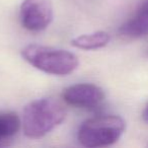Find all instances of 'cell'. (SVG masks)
<instances>
[{
	"label": "cell",
	"instance_id": "cell-6",
	"mask_svg": "<svg viewBox=\"0 0 148 148\" xmlns=\"http://www.w3.org/2000/svg\"><path fill=\"white\" fill-rule=\"evenodd\" d=\"M119 33L127 39H139L148 35V0L144 1L133 17L120 27Z\"/></svg>",
	"mask_w": 148,
	"mask_h": 148
},
{
	"label": "cell",
	"instance_id": "cell-2",
	"mask_svg": "<svg viewBox=\"0 0 148 148\" xmlns=\"http://www.w3.org/2000/svg\"><path fill=\"white\" fill-rule=\"evenodd\" d=\"M23 58L35 68L47 74L66 76L78 67V58L67 50L31 44L21 50Z\"/></svg>",
	"mask_w": 148,
	"mask_h": 148
},
{
	"label": "cell",
	"instance_id": "cell-8",
	"mask_svg": "<svg viewBox=\"0 0 148 148\" xmlns=\"http://www.w3.org/2000/svg\"><path fill=\"white\" fill-rule=\"evenodd\" d=\"M111 41V36L103 31L84 34L72 39L71 45L81 50H97L106 47Z\"/></svg>",
	"mask_w": 148,
	"mask_h": 148
},
{
	"label": "cell",
	"instance_id": "cell-4",
	"mask_svg": "<svg viewBox=\"0 0 148 148\" xmlns=\"http://www.w3.org/2000/svg\"><path fill=\"white\" fill-rule=\"evenodd\" d=\"M51 0H23L21 4L19 17L21 25L29 32H42L53 21Z\"/></svg>",
	"mask_w": 148,
	"mask_h": 148
},
{
	"label": "cell",
	"instance_id": "cell-9",
	"mask_svg": "<svg viewBox=\"0 0 148 148\" xmlns=\"http://www.w3.org/2000/svg\"><path fill=\"white\" fill-rule=\"evenodd\" d=\"M142 118H143L144 121L148 124V103H147V106L145 107V109H144L143 113H142Z\"/></svg>",
	"mask_w": 148,
	"mask_h": 148
},
{
	"label": "cell",
	"instance_id": "cell-7",
	"mask_svg": "<svg viewBox=\"0 0 148 148\" xmlns=\"http://www.w3.org/2000/svg\"><path fill=\"white\" fill-rule=\"evenodd\" d=\"M21 119L13 112L0 111V147L11 143L21 129Z\"/></svg>",
	"mask_w": 148,
	"mask_h": 148
},
{
	"label": "cell",
	"instance_id": "cell-3",
	"mask_svg": "<svg viewBox=\"0 0 148 148\" xmlns=\"http://www.w3.org/2000/svg\"><path fill=\"white\" fill-rule=\"evenodd\" d=\"M125 129L126 123L123 118L116 115H99L81 124L77 139L84 147H107L115 144Z\"/></svg>",
	"mask_w": 148,
	"mask_h": 148
},
{
	"label": "cell",
	"instance_id": "cell-1",
	"mask_svg": "<svg viewBox=\"0 0 148 148\" xmlns=\"http://www.w3.org/2000/svg\"><path fill=\"white\" fill-rule=\"evenodd\" d=\"M63 103L53 97H44L29 103L23 112V130L27 137L39 139L65 120Z\"/></svg>",
	"mask_w": 148,
	"mask_h": 148
},
{
	"label": "cell",
	"instance_id": "cell-5",
	"mask_svg": "<svg viewBox=\"0 0 148 148\" xmlns=\"http://www.w3.org/2000/svg\"><path fill=\"white\" fill-rule=\"evenodd\" d=\"M105 99L103 89L93 83H76L62 91V99L67 105L88 111H97Z\"/></svg>",
	"mask_w": 148,
	"mask_h": 148
}]
</instances>
